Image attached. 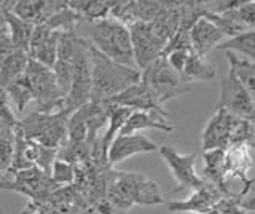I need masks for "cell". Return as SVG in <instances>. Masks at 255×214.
Segmentation results:
<instances>
[{
    "label": "cell",
    "mask_w": 255,
    "mask_h": 214,
    "mask_svg": "<svg viewBox=\"0 0 255 214\" xmlns=\"http://www.w3.org/2000/svg\"><path fill=\"white\" fill-rule=\"evenodd\" d=\"M91 53V91L90 101L109 102L117 94L140 80V72L134 67L122 66L104 56L90 43Z\"/></svg>",
    "instance_id": "cell-1"
},
{
    "label": "cell",
    "mask_w": 255,
    "mask_h": 214,
    "mask_svg": "<svg viewBox=\"0 0 255 214\" xmlns=\"http://www.w3.org/2000/svg\"><path fill=\"white\" fill-rule=\"evenodd\" d=\"M77 27H85L86 37L83 38H86L104 56L122 66L135 69L129 30L125 24L114 18H104L94 22L82 21Z\"/></svg>",
    "instance_id": "cell-2"
},
{
    "label": "cell",
    "mask_w": 255,
    "mask_h": 214,
    "mask_svg": "<svg viewBox=\"0 0 255 214\" xmlns=\"http://www.w3.org/2000/svg\"><path fill=\"white\" fill-rule=\"evenodd\" d=\"M106 198L118 211H128L134 205L151 206L164 203L163 194L155 181L140 173L125 171H115Z\"/></svg>",
    "instance_id": "cell-3"
},
{
    "label": "cell",
    "mask_w": 255,
    "mask_h": 214,
    "mask_svg": "<svg viewBox=\"0 0 255 214\" xmlns=\"http://www.w3.org/2000/svg\"><path fill=\"white\" fill-rule=\"evenodd\" d=\"M201 144L204 150H227L233 144L254 146V122L236 117L225 109H215L203 130Z\"/></svg>",
    "instance_id": "cell-4"
},
{
    "label": "cell",
    "mask_w": 255,
    "mask_h": 214,
    "mask_svg": "<svg viewBox=\"0 0 255 214\" xmlns=\"http://www.w3.org/2000/svg\"><path fill=\"white\" fill-rule=\"evenodd\" d=\"M67 114H45L34 112L27 114L19 120L18 130L19 134L27 141L37 142L38 146L51 149L58 152L67 144Z\"/></svg>",
    "instance_id": "cell-5"
},
{
    "label": "cell",
    "mask_w": 255,
    "mask_h": 214,
    "mask_svg": "<svg viewBox=\"0 0 255 214\" xmlns=\"http://www.w3.org/2000/svg\"><path fill=\"white\" fill-rule=\"evenodd\" d=\"M72 85L70 90L62 99V114H74L78 107L90 102L91 91V53L90 42L80 37L78 46L72 56Z\"/></svg>",
    "instance_id": "cell-6"
},
{
    "label": "cell",
    "mask_w": 255,
    "mask_h": 214,
    "mask_svg": "<svg viewBox=\"0 0 255 214\" xmlns=\"http://www.w3.org/2000/svg\"><path fill=\"white\" fill-rule=\"evenodd\" d=\"M140 82L148 86V90L156 96V99L164 106L166 102L185 96L191 91L190 83L175 72L167 64L166 58L159 56L151 64L140 72Z\"/></svg>",
    "instance_id": "cell-7"
},
{
    "label": "cell",
    "mask_w": 255,
    "mask_h": 214,
    "mask_svg": "<svg viewBox=\"0 0 255 214\" xmlns=\"http://www.w3.org/2000/svg\"><path fill=\"white\" fill-rule=\"evenodd\" d=\"M22 77L26 78L32 98L37 102V110L45 114H59L62 107V93L58 88L54 74L50 67L29 59Z\"/></svg>",
    "instance_id": "cell-8"
},
{
    "label": "cell",
    "mask_w": 255,
    "mask_h": 214,
    "mask_svg": "<svg viewBox=\"0 0 255 214\" xmlns=\"http://www.w3.org/2000/svg\"><path fill=\"white\" fill-rule=\"evenodd\" d=\"M56 189H59L40 168L8 171L0 179V190H14L38 205H48Z\"/></svg>",
    "instance_id": "cell-9"
},
{
    "label": "cell",
    "mask_w": 255,
    "mask_h": 214,
    "mask_svg": "<svg viewBox=\"0 0 255 214\" xmlns=\"http://www.w3.org/2000/svg\"><path fill=\"white\" fill-rule=\"evenodd\" d=\"M159 155L167 165L174 178L175 187L174 190H198L204 186L203 178L196 173V155L195 154H180L174 146H161L158 147Z\"/></svg>",
    "instance_id": "cell-10"
},
{
    "label": "cell",
    "mask_w": 255,
    "mask_h": 214,
    "mask_svg": "<svg viewBox=\"0 0 255 214\" xmlns=\"http://www.w3.org/2000/svg\"><path fill=\"white\" fill-rule=\"evenodd\" d=\"M56 157H58V152H56V150L42 147V146H38L37 142L24 139L19 134V131L16 130L13 162H11V166L8 171L40 168L43 173H46L48 176H50L51 166H53V162L56 160Z\"/></svg>",
    "instance_id": "cell-11"
},
{
    "label": "cell",
    "mask_w": 255,
    "mask_h": 214,
    "mask_svg": "<svg viewBox=\"0 0 255 214\" xmlns=\"http://www.w3.org/2000/svg\"><path fill=\"white\" fill-rule=\"evenodd\" d=\"M215 109H225L236 117L254 122V94L247 91L233 74L228 72L220 80V96Z\"/></svg>",
    "instance_id": "cell-12"
},
{
    "label": "cell",
    "mask_w": 255,
    "mask_h": 214,
    "mask_svg": "<svg viewBox=\"0 0 255 214\" xmlns=\"http://www.w3.org/2000/svg\"><path fill=\"white\" fill-rule=\"evenodd\" d=\"M128 30H129V37H131L132 58H134L135 69L142 72L155 59L161 56L166 43L153 34L148 22H135V24L128 26Z\"/></svg>",
    "instance_id": "cell-13"
},
{
    "label": "cell",
    "mask_w": 255,
    "mask_h": 214,
    "mask_svg": "<svg viewBox=\"0 0 255 214\" xmlns=\"http://www.w3.org/2000/svg\"><path fill=\"white\" fill-rule=\"evenodd\" d=\"M109 102L114 106L126 107L132 110V112H167L164 106L156 99L155 94L148 90V86L142 83L140 80L131 85L129 88H126L120 94H117Z\"/></svg>",
    "instance_id": "cell-14"
},
{
    "label": "cell",
    "mask_w": 255,
    "mask_h": 214,
    "mask_svg": "<svg viewBox=\"0 0 255 214\" xmlns=\"http://www.w3.org/2000/svg\"><path fill=\"white\" fill-rule=\"evenodd\" d=\"M58 30L48 29L45 24H37L32 30L27 54L30 59L37 61L38 64L53 67L56 62V53H58V40H59Z\"/></svg>",
    "instance_id": "cell-15"
},
{
    "label": "cell",
    "mask_w": 255,
    "mask_h": 214,
    "mask_svg": "<svg viewBox=\"0 0 255 214\" xmlns=\"http://www.w3.org/2000/svg\"><path fill=\"white\" fill-rule=\"evenodd\" d=\"M158 150V144L153 142L145 134H126V136H118L112 141L107 152V162L109 166H114L120 162L126 160L132 155L137 154H147V152H155Z\"/></svg>",
    "instance_id": "cell-16"
},
{
    "label": "cell",
    "mask_w": 255,
    "mask_h": 214,
    "mask_svg": "<svg viewBox=\"0 0 255 214\" xmlns=\"http://www.w3.org/2000/svg\"><path fill=\"white\" fill-rule=\"evenodd\" d=\"M254 168V146L252 144H233L225 150V170L227 179L238 178L246 184L252 182Z\"/></svg>",
    "instance_id": "cell-17"
},
{
    "label": "cell",
    "mask_w": 255,
    "mask_h": 214,
    "mask_svg": "<svg viewBox=\"0 0 255 214\" xmlns=\"http://www.w3.org/2000/svg\"><path fill=\"white\" fill-rule=\"evenodd\" d=\"M220 198L223 195L220 194L219 189H215L214 186L204 182V186L201 189L195 190L190 197H187L185 200H179V202H169L167 206V211L169 213H196V214H203L212 206L219 203Z\"/></svg>",
    "instance_id": "cell-18"
},
{
    "label": "cell",
    "mask_w": 255,
    "mask_h": 214,
    "mask_svg": "<svg viewBox=\"0 0 255 214\" xmlns=\"http://www.w3.org/2000/svg\"><path fill=\"white\" fill-rule=\"evenodd\" d=\"M140 130H159L164 133H172L175 130V120L169 112H132L118 134L126 136V134H134Z\"/></svg>",
    "instance_id": "cell-19"
},
{
    "label": "cell",
    "mask_w": 255,
    "mask_h": 214,
    "mask_svg": "<svg viewBox=\"0 0 255 214\" xmlns=\"http://www.w3.org/2000/svg\"><path fill=\"white\" fill-rule=\"evenodd\" d=\"M188 35H190L191 50L203 58H206L207 53L212 48H215L219 43H222L223 37H225L217 26L212 24V22L206 18H199L195 24L190 27Z\"/></svg>",
    "instance_id": "cell-20"
},
{
    "label": "cell",
    "mask_w": 255,
    "mask_h": 214,
    "mask_svg": "<svg viewBox=\"0 0 255 214\" xmlns=\"http://www.w3.org/2000/svg\"><path fill=\"white\" fill-rule=\"evenodd\" d=\"M204 178L203 181L220 190L223 197H231L233 194L227 187V170H225V150L211 149L204 150Z\"/></svg>",
    "instance_id": "cell-21"
},
{
    "label": "cell",
    "mask_w": 255,
    "mask_h": 214,
    "mask_svg": "<svg viewBox=\"0 0 255 214\" xmlns=\"http://www.w3.org/2000/svg\"><path fill=\"white\" fill-rule=\"evenodd\" d=\"M215 75H217V70H215V67L211 62L191 50L180 77L187 83H191V82H209L214 80Z\"/></svg>",
    "instance_id": "cell-22"
},
{
    "label": "cell",
    "mask_w": 255,
    "mask_h": 214,
    "mask_svg": "<svg viewBox=\"0 0 255 214\" xmlns=\"http://www.w3.org/2000/svg\"><path fill=\"white\" fill-rule=\"evenodd\" d=\"M10 10L11 8L3 11V21H5V26L8 29V32H10V38L13 42V46H14V50L27 51L32 30H34V24H30V22H26V21L19 19L18 16H14Z\"/></svg>",
    "instance_id": "cell-23"
},
{
    "label": "cell",
    "mask_w": 255,
    "mask_h": 214,
    "mask_svg": "<svg viewBox=\"0 0 255 214\" xmlns=\"http://www.w3.org/2000/svg\"><path fill=\"white\" fill-rule=\"evenodd\" d=\"M29 59L27 51L14 50L0 66V88L5 90L10 83L18 80L26 70Z\"/></svg>",
    "instance_id": "cell-24"
},
{
    "label": "cell",
    "mask_w": 255,
    "mask_h": 214,
    "mask_svg": "<svg viewBox=\"0 0 255 214\" xmlns=\"http://www.w3.org/2000/svg\"><path fill=\"white\" fill-rule=\"evenodd\" d=\"M132 114V110L126 109V107H120V106H114L109 102V115H107V128L104 133H101V146H102V150L104 154L107 155L109 152V147L112 144V141H114L120 130L123 128V125L126 123L128 117Z\"/></svg>",
    "instance_id": "cell-25"
},
{
    "label": "cell",
    "mask_w": 255,
    "mask_h": 214,
    "mask_svg": "<svg viewBox=\"0 0 255 214\" xmlns=\"http://www.w3.org/2000/svg\"><path fill=\"white\" fill-rule=\"evenodd\" d=\"M67 6L78 14L83 22H94L104 18H109L110 2H99V0H72Z\"/></svg>",
    "instance_id": "cell-26"
},
{
    "label": "cell",
    "mask_w": 255,
    "mask_h": 214,
    "mask_svg": "<svg viewBox=\"0 0 255 214\" xmlns=\"http://www.w3.org/2000/svg\"><path fill=\"white\" fill-rule=\"evenodd\" d=\"M227 58L230 62V72L233 74L244 88L251 94L255 93V61L238 56V54L227 51Z\"/></svg>",
    "instance_id": "cell-27"
},
{
    "label": "cell",
    "mask_w": 255,
    "mask_h": 214,
    "mask_svg": "<svg viewBox=\"0 0 255 214\" xmlns=\"http://www.w3.org/2000/svg\"><path fill=\"white\" fill-rule=\"evenodd\" d=\"M215 48L227 50L231 53H239L243 58H247L254 61L255 59V30H246L243 34H238L235 37L228 38V40L219 43Z\"/></svg>",
    "instance_id": "cell-28"
},
{
    "label": "cell",
    "mask_w": 255,
    "mask_h": 214,
    "mask_svg": "<svg viewBox=\"0 0 255 214\" xmlns=\"http://www.w3.org/2000/svg\"><path fill=\"white\" fill-rule=\"evenodd\" d=\"M3 93H5L8 102H10L11 109H14L16 115L22 114L24 109L29 106V102L34 101V98H32V91L29 88L26 78L22 75L18 78V80H14L13 83L8 85L3 90Z\"/></svg>",
    "instance_id": "cell-29"
},
{
    "label": "cell",
    "mask_w": 255,
    "mask_h": 214,
    "mask_svg": "<svg viewBox=\"0 0 255 214\" xmlns=\"http://www.w3.org/2000/svg\"><path fill=\"white\" fill-rule=\"evenodd\" d=\"M82 22V19L78 18V14L75 11H72L67 2L62 6L61 10L56 11L53 16L48 18L43 24L51 29V30H58V32H77V26Z\"/></svg>",
    "instance_id": "cell-30"
},
{
    "label": "cell",
    "mask_w": 255,
    "mask_h": 214,
    "mask_svg": "<svg viewBox=\"0 0 255 214\" xmlns=\"http://www.w3.org/2000/svg\"><path fill=\"white\" fill-rule=\"evenodd\" d=\"M50 179L54 182L58 187H69L75 184V170L74 166L67 162H62L59 158H56L53 162L51 171H50Z\"/></svg>",
    "instance_id": "cell-31"
},
{
    "label": "cell",
    "mask_w": 255,
    "mask_h": 214,
    "mask_svg": "<svg viewBox=\"0 0 255 214\" xmlns=\"http://www.w3.org/2000/svg\"><path fill=\"white\" fill-rule=\"evenodd\" d=\"M16 131H0V173L10 170L14 154Z\"/></svg>",
    "instance_id": "cell-32"
},
{
    "label": "cell",
    "mask_w": 255,
    "mask_h": 214,
    "mask_svg": "<svg viewBox=\"0 0 255 214\" xmlns=\"http://www.w3.org/2000/svg\"><path fill=\"white\" fill-rule=\"evenodd\" d=\"M70 61L56 59L54 66L51 67L54 78H56V83H58V88L62 93L64 98H66V94L69 93L70 85H72V62Z\"/></svg>",
    "instance_id": "cell-33"
},
{
    "label": "cell",
    "mask_w": 255,
    "mask_h": 214,
    "mask_svg": "<svg viewBox=\"0 0 255 214\" xmlns=\"http://www.w3.org/2000/svg\"><path fill=\"white\" fill-rule=\"evenodd\" d=\"M19 125V118L16 117L14 110L11 109L5 93L0 98V131H16Z\"/></svg>",
    "instance_id": "cell-34"
},
{
    "label": "cell",
    "mask_w": 255,
    "mask_h": 214,
    "mask_svg": "<svg viewBox=\"0 0 255 214\" xmlns=\"http://www.w3.org/2000/svg\"><path fill=\"white\" fill-rule=\"evenodd\" d=\"M238 16L243 21V24L247 29L255 27V2H241V5L238 6Z\"/></svg>",
    "instance_id": "cell-35"
},
{
    "label": "cell",
    "mask_w": 255,
    "mask_h": 214,
    "mask_svg": "<svg viewBox=\"0 0 255 214\" xmlns=\"http://www.w3.org/2000/svg\"><path fill=\"white\" fill-rule=\"evenodd\" d=\"M190 51L191 50H177V51H171L166 56L167 64H169L179 75H182V70H183V67H185V62H187Z\"/></svg>",
    "instance_id": "cell-36"
},
{
    "label": "cell",
    "mask_w": 255,
    "mask_h": 214,
    "mask_svg": "<svg viewBox=\"0 0 255 214\" xmlns=\"http://www.w3.org/2000/svg\"><path fill=\"white\" fill-rule=\"evenodd\" d=\"M13 51H14V46L10 38V32H8L6 26L3 24L0 27V66H2V62L10 56Z\"/></svg>",
    "instance_id": "cell-37"
},
{
    "label": "cell",
    "mask_w": 255,
    "mask_h": 214,
    "mask_svg": "<svg viewBox=\"0 0 255 214\" xmlns=\"http://www.w3.org/2000/svg\"><path fill=\"white\" fill-rule=\"evenodd\" d=\"M203 214H220V211L217 210V206H212V208H209L207 211H204Z\"/></svg>",
    "instance_id": "cell-38"
},
{
    "label": "cell",
    "mask_w": 255,
    "mask_h": 214,
    "mask_svg": "<svg viewBox=\"0 0 255 214\" xmlns=\"http://www.w3.org/2000/svg\"><path fill=\"white\" fill-rule=\"evenodd\" d=\"M3 96V90L2 88H0V98H2Z\"/></svg>",
    "instance_id": "cell-39"
},
{
    "label": "cell",
    "mask_w": 255,
    "mask_h": 214,
    "mask_svg": "<svg viewBox=\"0 0 255 214\" xmlns=\"http://www.w3.org/2000/svg\"><path fill=\"white\" fill-rule=\"evenodd\" d=\"M0 214H5V213H3V210H2V208H0Z\"/></svg>",
    "instance_id": "cell-40"
}]
</instances>
